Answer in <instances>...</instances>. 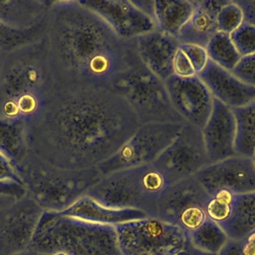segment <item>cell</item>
Returning a JSON list of instances; mask_svg holds the SVG:
<instances>
[{
	"label": "cell",
	"mask_w": 255,
	"mask_h": 255,
	"mask_svg": "<svg viewBox=\"0 0 255 255\" xmlns=\"http://www.w3.org/2000/svg\"><path fill=\"white\" fill-rule=\"evenodd\" d=\"M138 120L109 89H57L27 124L29 151L66 169L98 167L134 133Z\"/></svg>",
	"instance_id": "cell-1"
},
{
	"label": "cell",
	"mask_w": 255,
	"mask_h": 255,
	"mask_svg": "<svg viewBox=\"0 0 255 255\" xmlns=\"http://www.w3.org/2000/svg\"><path fill=\"white\" fill-rule=\"evenodd\" d=\"M44 39L57 89L113 90L133 52L131 40L78 0L51 2Z\"/></svg>",
	"instance_id": "cell-2"
},
{
	"label": "cell",
	"mask_w": 255,
	"mask_h": 255,
	"mask_svg": "<svg viewBox=\"0 0 255 255\" xmlns=\"http://www.w3.org/2000/svg\"><path fill=\"white\" fill-rule=\"evenodd\" d=\"M56 90L44 36L8 52L0 75V119L28 124Z\"/></svg>",
	"instance_id": "cell-3"
},
{
	"label": "cell",
	"mask_w": 255,
	"mask_h": 255,
	"mask_svg": "<svg viewBox=\"0 0 255 255\" xmlns=\"http://www.w3.org/2000/svg\"><path fill=\"white\" fill-rule=\"evenodd\" d=\"M26 195L44 211L64 212L88 195L104 176L98 167L66 169L52 165L30 151L15 167Z\"/></svg>",
	"instance_id": "cell-4"
},
{
	"label": "cell",
	"mask_w": 255,
	"mask_h": 255,
	"mask_svg": "<svg viewBox=\"0 0 255 255\" xmlns=\"http://www.w3.org/2000/svg\"><path fill=\"white\" fill-rule=\"evenodd\" d=\"M29 250L36 254L122 255L115 226L49 211L43 212Z\"/></svg>",
	"instance_id": "cell-5"
},
{
	"label": "cell",
	"mask_w": 255,
	"mask_h": 255,
	"mask_svg": "<svg viewBox=\"0 0 255 255\" xmlns=\"http://www.w3.org/2000/svg\"><path fill=\"white\" fill-rule=\"evenodd\" d=\"M169 185L164 174L151 163L104 175L88 196L108 207L136 209L155 216L158 202Z\"/></svg>",
	"instance_id": "cell-6"
},
{
	"label": "cell",
	"mask_w": 255,
	"mask_h": 255,
	"mask_svg": "<svg viewBox=\"0 0 255 255\" xmlns=\"http://www.w3.org/2000/svg\"><path fill=\"white\" fill-rule=\"evenodd\" d=\"M113 91L128 102L139 125L147 123L184 124L170 103L164 82L143 65L134 46L128 68L117 79Z\"/></svg>",
	"instance_id": "cell-7"
},
{
	"label": "cell",
	"mask_w": 255,
	"mask_h": 255,
	"mask_svg": "<svg viewBox=\"0 0 255 255\" xmlns=\"http://www.w3.org/2000/svg\"><path fill=\"white\" fill-rule=\"evenodd\" d=\"M122 255H176L191 244L188 232L155 216L116 226Z\"/></svg>",
	"instance_id": "cell-8"
},
{
	"label": "cell",
	"mask_w": 255,
	"mask_h": 255,
	"mask_svg": "<svg viewBox=\"0 0 255 255\" xmlns=\"http://www.w3.org/2000/svg\"><path fill=\"white\" fill-rule=\"evenodd\" d=\"M184 124L147 123L139 125L134 133L109 159L98 166L103 175L153 163L172 142Z\"/></svg>",
	"instance_id": "cell-9"
},
{
	"label": "cell",
	"mask_w": 255,
	"mask_h": 255,
	"mask_svg": "<svg viewBox=\"0 0 255 255\" xmlns=\"http://www.w3.org/2000/svg\"><path fill=\"white\" fill-rule=\"evenodd\" d=\"M153 164L164 174L170 185L195 176L209 164L202 129L184 124Z\"/></svg>",
	"instance_id": "cell-10"
},
{
	"label": "cell",
	"mask_w": 255,
	"mask_h": 255,
	"mask_svg": "<svg viewBox=\"0 0 255 255\" xmlns=\"http://www.w3.org/2000/svg\"><path fill=\"white\" fill-rule=\"evenodd\" d=\"M209 194L195 176L168 186L160 198L156 215L186 232L198 228L206 219Z\"/></svg>",
	"instance_id": "cell-11"
},
{
	"label": "cell",
	"mask_w": 255,
	"mask_h": 255,
	"mask_svg": "<svg viewBox=\"0 0 255 255\" xmlns=\"http://www.w3.org/2000/svg\"><path fill=\"white\" fill-rule=\"evenodd\" d=\"M43 212L27 195L1 205L0 255H17L29 250Z\"/></svg>",
	"instance_id": "cell-12"
},
{
	"label": "cell",
	"mask_w": 255,
	"mask_h": 255,
	"mask_svg": "<svg viewBox=\"0 0 255 255\" xmlns=\"http://www.w3.org/2000/svg\"><path fill=\"white\" fill-rule=\"evenodd\" d=\"M164 85L174 111L184 124L202 129L211 114L214 98L201 79L197 75L189 78L172 75Z\"/></svg>",
	"instance_id": "cell-13"
},
{
	"label": "cell",
	"mask_w": 255,
	"mask_h": 255,
	"mask_svg": "<svg viewBox=\"0 0 255 255\" xmlns=\"http://www.w3.org/2000/svg\"><path fill=\"white\" fill-rule=\"evenodd\" d=\"M195 178L209 195L227 190L235 195L255 191V167L251 156L236 154L208 164Z\"/></svg>",
	"instance_id": "cell-14"
},
{
	"label": "cell",
	"mask_w": 255,
	"mask_h": 255,
	"mask_svg": "<svg viewBox=\"0 0 255 255\" xmlns=\"http://www.w3.org/2000/svg\"><path fill=\"white\" fill-rule=\"evenodd\" d=\"M86 6L101 16L123 40H134L156 30L154 20L132 0H84Z\"/></svg>",
	"instance_id": "cell-15"
},
{
	"label": "cell",
	"mask_w": 255,
	"mask_h": 255,
	"mask_svg": "<svg viewBox=\"0 0 255 255\" xmlns=\"http://www.w3.org/2000/svg\"><path fill=\"white\" fill-rule=\"evenodd\" d=\"M202 134L209 164L237 154V124L234 111L215 99Z\"/></svg>",
	"instance_id": "cell-16"
},
{
	"label": "cell",
	"mask_w": 255,
	"mask_h": 255,
	"mask_svg": "<svg viewBox=\"0 0 255 255\" xmlns=\"http://www.w3.org/2000/svg\"><path fill=\"white\" fill-rule=\"evenodd\" d=\"M210 91L213 98L232 110H237L255 101V87L236 77L209 60L197 75Z\"/></svg>",
	"instance_id": "cell-17"
},
{
	"label": "cell",
	"mask_w": 255,
	"mask_h": 255,
	"mask_svg": "<svg viewBox=\"0 0 255 255\" xmlns=\"http://www.w3.org/2000/svg\"><path fill=\"white\" fill-rule=\"evenodd\" d=\"M143 65L161 81L173 75V58L180 47L177 38L158 29L132 40Z\"/></svg>",
	"instance_id": "cell-18"
},
{
	"label": "cell",
	"mask_w": 255,
	"mask_h": 255,
	"mask_svg": "<svg viewBox=\"0 0 255 255\" xmlns=\"http://www.w3.org/2000/svg\"><path fill=\"white\" fill-rule=\"evenodd\" d=\"M229 0H197L196 8L188 22L180 30L177 39L181 44L206 48L218 32L217 15Z\"/></svg>",
	"instance_id": "cell-19"
},
{
	"label": "cell",
	"mask_w": 255,
	"mask_h": 255,
	"mask_svg": "<svg viewBox=\"0 0 255 255\" xmlns=\"http://www.w3.org/2000/svg\"><path fill=\"white\" fill-rule=\"evenodd\" d=\"M52 1L0 0V22L15 30H30L45 23Z\"/></svg>",
	"instance_id": "cell-20"
},
{
	"label": "cell",
	"mask_w": 255,
	"mask_h": 255,
	"mask_svg": "<svg viewBox=\"0 0 255 255\" xmlns=\"http://www.w3.org/2000/svg\"><path fill=\"white\" fill-rule=\"evenodd\" d=\"M62 213L92 223L110 225L115 227L120 224H124L148 216L146 213L136 209H121L105 206L88 195L81 198L69 209Z\"/></svg>",
	"instance_id": "cell-21"
},
{
	"label": "cell",
	"mask_w": 255,
	"mask_h": 255,
	"mask_svg": "<svg viewBox=\"0 0 255 255\" xmlns=\"http://www.w3.org/2000/svg\"><path fill=\"white\" fill-rule=\"evenodd\" d=\"M197 5V0H154L153 20L156 28L177 38Z\"/></svg>",
	"instance_id": "cell-22"
},
{
	"label": "cell",
	"mask_w": 255,
	"mask_h": 255,
	"mask_svg": "<svg viewBox=\"0 0 255 255\" xmlns=\"http://www.w3.org/2000/svg\"><path fill=\"white\" fill-rule=\"evenodd\" d=\"M220 225L231 239H242L255 231V191L235 195L232 213Z\"/></svg>",
	"instance_id": "cell-23"
},
{
	"label": "cell",
	"mask_w": 255,
	"mask_h": 255,
	"mask_svg": "<svg viewBox=\"0 0 255 255\" xmlns=\"http://www.w3.org/2000/svg\"><path fill=\"white\" fill-rule=\"evenodd\" d=\"M28 152L27 124L0 119V153L15 169L25 159Z\"/></svg>",
	"instance_id": "cell-24"
},
{
	"label": "cell",
	"mask_w": 255,
	"mask_h": 255,
	"mask_svg": "<svg viewBox=\"0 0 255 255\" xmlns=\"http://www.w3.org/2000/svg\"><path fill=\"white\" fill-rule=\"evenodd\" d=\"M188 235L190 244L194 249L214 255L219 253L229 239L221 225L208 218Z\"/></svg>",
	"instance_id": "cell-25"
},
{
	"label": "cell",
	"mask_w": 255,
	"mask_h": 255,
	"mask_svg": "<svg viewBox=\"0 0 255 255\" xmlns=\"http://www.w3.org/2000/svg\"><path fill=\"white\" fill-rule=\"evenodd\" d=\"M233 111L237 124L236 153L251 156L255 148V101Z\"/></svg>",
	"instance_id": "cell-26"
},
{
	"label": "cell",
	"mask_w": 255,
	"mask_h": 255,
	"mask_svg": "<svg viewBox=\"0 0 255 255\" xmlns=\"http://www.w3.org/2000/svg\"><path fill=\"white\" fill-rule=\"evenodd\" d=\"M209 60L219 67L233 71L242 59L229 34L217 32L206 46Z\"/></svg>",
	"instance_id": "cell-27"
},
{
	"label": "cell",
	"mask_w": 255,
	"mask_h": 255,
	"mask_svg": "<svg viewBox=\"0 0 255 255\" xmlns=\"http://www.w3.org/2000/svg\"><path fill=\"white\" fill-rule=\"evenodd\" d=\"M45 23L30 30H15L0 22V49L5 52L13 51L27 44L38 41L44 36Z\"/></svg>",
	"instance_id": "cell-28"
},
{
	"label": "cell",
	"mask_w": 255,
	"mask_h": 255,
	"mask_svg": "<svg viewBox=\"0 0 255 255\" xmlns=\"http://www.w3.org/2000/svg\"><path fill=\"white\" fill-rule=\"evenodd\" d=\"M235 194L227 190H218L209 196L205 212L207 218L222 224L228 220L232 213V206Z\"/></svg>",
	"instance_id": "cell-29"
},
{
	"label": "cell",
	"mask_w": 255,
	"mask_h": 255,
	"mask_svg": "<svg viewBox=\"0 0 255 255\" xmlns=\"http://www.w3.org/2000/svg\"><path fill=\"white\" fill-rule=\"evenodd\" d=\"M245 22L244 13L235 0H229L217 15L218 32L231 34Z\"/></svg>",
	"instance_id": "cell-30"
},
{
	"label": "cell",
	"mask_w": 255,
	"mask_h": 255,
	"mask_svg": "<svg viewBox=\"0 0 255 255\" xmlns=\"http://www.w3.org/2000/svg\"><path fill=\"white\" fill-rule=\"evenodd\" d=\"M230 38L242 58L255 54V26L244 22L230 34Z\"/></svg>",
	"instance_id": "cell-31"
},
{
	"label": "cell",
	"mask_w": 255,
	"mask_h": 255,
	"mask_svg": "<svg viewBox=\"0 0 255 255\" xmlns=\"http://www.w3.org/2000/svg\"><path fill=\"white\" fill-rule=\"evenodd\" d=\"M180 48L187 55L198 75L209 62V57L206 48L191 44H181Z\"/></svg>",
	"instance_id": "cell-32"
},
{
	"label": "cell",
	"mask_w": 255,
	"mask_h": 255,
	"mask_svg": "<svg viewBox=\"0 0 255 255\" xmlns=\"http://www.w3.org/2000/svg\"><path fill=\"white\" fill-rule=\"evenodd\" d=\"M231 72L240 80L255 87V54L243 57Z\"/></svg>",
	"instance_id": "cell-33"
},
{
	"label": "cell",
	"mask_w": 255,
	"mask_h": 255,
	"mask_svg": "<svg viewBox=\"0 0 255 255\" xmlns=\"http://www.w3.org/2000/svg\"><path fill=\"white\" fill-rule=\"evenodd\" d=\"M172 69H173V75L181 78H189L197 75L189 58L180 47L175 53V56L173 58Z\"/></svg>",
	"instance_id": "cell-34"
},
{
	"label": "cell",
	"mask_w": 255,
	"mask_h": 255,
	"mask_svg": "<svg viewBox=\"0 0 255 255\" xmlns=\"http://www.w3.org/2000/svg\"><path fill=\"white\" fill-rule=\"evenodd\" d=\"M0 181H14L21 184L20 179L13 165L1 153H0Z\"/></svg>",
	"instance_id": "cell-35"
},
{
	"label": "cell",
	"mask_w": 255,
	"mask_h": 255,
	"mask_svg": "<svg viewBox=\"0 0 255 255\" xmlns=\"http://www.w3.org/2000/svg\"><path fill=\"white\" fill-rule=\"evenodd\" d=\"M0 195L20 198L26 195L24 187L14 181H0Z\"/></svg>",
	"instance_id": "cell-36"
},
{
	"label": "cell",
	"mask_w": 255,
	"mask_h": 255,
	"mask_svg": "<svg viewBox=\"0 0 255 255\" xmlns=\"http://www.w3.org/2000/svg\"><path fill=\"white\" fill-rule=\"evenodd\" d=\"M244 13L245 22L255 26V0H235Z\"/></svg>",
	"instance_id": "cell-37"
},
{
	"label": "cell",
	"mask_w": 255,
	"mask_h": 255,
	"mask_svg": "<svg viewBox=\"0 0 255 255\" xmlns=\"http://www.w3.org/2000/svg\"><path fill=\"white\" fill-rule=\"evenodd\" d=\"M176 255H214V254H207V253L200 252V251L194 249V248L190 245V246H189L188 248H186L184 251H182V252H180V253H178V254H176Z\"/></svg>",
	"instance_id": "cell-38"
},
{
	"label": "cell",
	"mask_w": 255,
	"mask_h": 255,
	"mask_svg": "<svg viewBox=\"0 0 255 255\" xmlns=\"http://www.w3.org/2000/svg\"><path fill=\"white\" fill-rule=\"evenodd\" d=\"M7 53L8 52H5V51L0 49V75H1V72H2V69H3V65H4V62H5V58H6Z\"/></svg>",
	"instance_id": "cell-39"
},
{
	"label": "cell",
	"mask_w": 255,
	"mask_h": 255,
	"mask_svg": "<svg viewBox=\"0 0 255 255\" xmlns=\"http://www.w3.org/2000/svg\"><path fill=\"white\" fill-rule=\"evenodd\" d=\"M13 197L10 196H4V195H0V206L5 204L6 202H8L9 200H11Z\"/></svg>",
	"instance_id": "cell-40"
},
{
	"label": "cell",
	"mask_w": 255,
	"mask_h": 255,
	"mask_svg": "<svg viewBox=\"0 0 255 255\" xmlns=\"http://www.w3.org/2000/svg\"><path fill=\"white\" fill-rule=\"evenodd\" d=\"M17 255H37V254L34 253V252L31 251V250H27V251H24V252H22V253H20V254H17Z\"/></svg>",
	"instance_id": "cell-41"
},
{
	"label": "cell",
	"mask_w": 255,
	"mask_h": 255,
	"mask_svg": "<svg viewBox=\"0 0 255 255\" xmlns=\"http://www.w3.org/2000/svg\"><path fill=\"white\" fill-rule=\"evenodd\" d=\"M251 157H252V160H253V164H254V167H255V148L251 154Z\"/></svg>",
	"instance_id": "cell-42"
},
{
	"label": "cell",
	"mask_w": 255,
	"mask_h": 255,
	"mask_svg": "<svg viewBox=\"0 0 255 255\" xmlns=\"http://www.w3.org/2000/svg\"><path fill=\"white\" fill-rule=\"evenodd\" d=\"M37 255H66L64 253H53V254H37Z\"/></svg>",
	"instance_id": "cell-43"
},
{
	"label": "cell",
	"mask_w": 255,
	"mask_h": 255,
	"mask_svg": "<svg viewBox=\"0 0 255 255\" xmlns=\"http://www.w3.org/2000/svg\"><path fill=\"white\" fill-rule=\"evenodd\" d=\"M250 236L252 237V239H253V240H254V242H255V231L251 232V233H250Z\"/></svg>",
	"instance_id": "cell-44"
}]
</instances>
